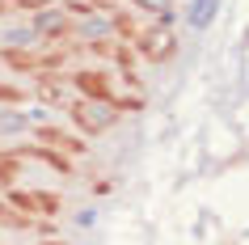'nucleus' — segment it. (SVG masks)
I'll list each match as a JSON object with an SVG mask.
<instances>
[{"instance_id": "1", "label": "nucleus", "mask_w": 249, "mask_h": 245, "mask_svg": "<svg viewBox=\"0 0 249 245\" xmlns=\"http://www.w3.org/2000/svg\"><path fill=\"white\" fill-rule=\"evenodd\" d=\"M215 4H220V0H195V9H190V26H195V30L211 26V17H215Z\"/></svg>"}]
</instances>
